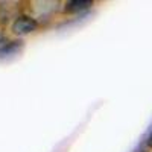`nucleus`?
Segmentation results:
<instances>
[{"label": "nucleus", "instance_id": "nucleus-3", "mask_svg": "<svg viewBox=\"0 0 152 152\" xmlns=\"http://www.w3.org/2000/svg\"><path fill=\"white\" fill-rule=\"evenodd\" d=\"M21 44L20 41H8L6 44L0 46V56H8V55H15L20 50Z\"/></svg>", "mask_w": 152, "mask_h": 152}, {"label": "nucleus", "instance_id": "nucleus-1", "mask_svg": "<svg viewBox=\"0 0 152 152\" xmlns=\"http://www.w3.org/2000/svg\"><path fill=\"white\" fill-rule=\"evenodd\" d=\"M37 28H38L37 20L29 15H20L12 23V31L17 35H28V34L34 32Z\"/></svg>", "mask_w": 152, "mask_h": 152}, {"label": "nucleus", "instance_id": "nucleus-4", "mask_svg": "<svg viewBox=\"0 0 152 152\" xmlns=\"http://www.w3.org/2000/svg\"><path fill=\"white\" fill-rule=\"evenodd\" d=\"M148 145L152 148V132H151V134H149V137H148Z\"/></svg>", "mask_w": 152, "mask_h": 152}, {"label": "nucleus", "instance_id": "nucleus-2", "mask_svg": "<svg viewBox=\"0 0 152 152\" xmlns=\"http://www.w3.org/2000/svg\"><path fill=\"white\" fill-rule=\"evenodd\" d=\"M91 6H93L91 0H72V2L66 3L64 11L69 12V14H78V12H82Z\"/></svg>", "mask_w": 152, "mask_h": 152}]
</instances>
